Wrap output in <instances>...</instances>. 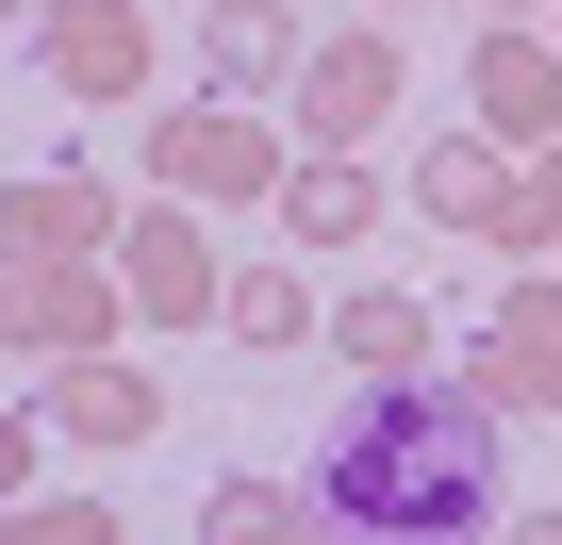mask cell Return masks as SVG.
Listing matches in <instances>:
<instances>
[{
	"label": "cell",
	"mask_w": 562,
	"mask_h": 545,
	"mask_svg": "<svg viewBox=\"0 0 562 545\" xmlns=\"http://www.w3.org/2000/svg\"><path fill=\"white\" fill-rule=\"evenodd\" d=\"M315 512L348 545H480L496 529V413L447 381H381L315 446Z\"/></svg>",
	"instance_id": "cell-1"
},
{
	"label": "cell",
	"mask_w": 562,
	"mask_h": 545,
	"mask_svg": "<svg viewBox=\"0 0 562 545\" xmlns=\"http://www.w3.org/2000/svg\"><path fill=\"white\" fill-rule=\"evenodd\" d=\"M0 479H18V430H0Z\"/></svg>",
	"instance_id": "cell-2"
}]
</instances>
